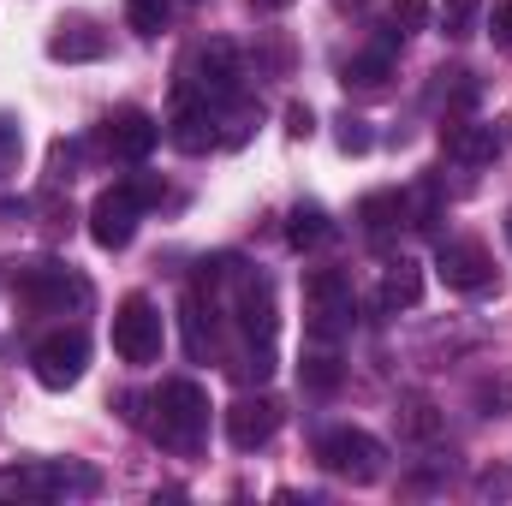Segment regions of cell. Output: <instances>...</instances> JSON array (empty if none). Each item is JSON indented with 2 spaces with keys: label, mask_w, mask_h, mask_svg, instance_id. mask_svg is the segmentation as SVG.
Listing matches in <instances>:
<instances>
[{
  "label": "cell",
  "mask_w": 512,
  "mask_h": 506,
  "mask_svg": "<svg viewBox=\"0 0 512 506\" xmlns=\"http://www.w3.org/2000/svg\"><path fill=\"white\" fill-rule=\"evenodd\" d=\"M149 405H155L149 435H155L161 447H173V453H197V441L209 435V393H203L197 381L173 376L149 393Z\"/></svg>",
  "instance_id": "6da1fadb"
},
{
  "label": "cell",
  "mask_w": 512,
  "mask_h": 506,
  "mask_svg": "<svg viewBox=\"0 0 512 506\" xmlns=\"http://www.w3.org/2000/svg\"><path fill=\"white\" fill-rule=\"evenodd\" d=\"M316 465L328 471V477H340V483H376L387 471V447L370 435V429H358V423H340V429H322L316 435Z\"/></svg>",
  "instance_id": "7a4b0ae2"
},
{
  "label": "cell",
  "mask_w": 512,
  "mask_h": 506,
  "mask_svg": "<svg viewBox=\"0 0 512 506\" xmlns=\"http://www.w3.org/2000/svg\"><path fill=\"white\" fill-rule=\"evenodd\" d=\"M161 197V185L155 179H126V185H108L96 203H90V239L102 245V251H126L131 233H137V221H143V209Z\"/></svg>",
  "instance_id": "3957f363"
},
{
  "label": "cell",
  "mask_w": 512,
  "mask_h": 506,
  "mask_svg": "<svg viewBox=\"0 0 512 506\" xmlns=\"http://www.w3.org/2000/svg\"><path fill=\"white\" fill-rule=\"evenodd\" d=\"M96 489H102V477L72 459H36V465L0 471V495H12V501H60V495H96Z\"/></svg>",
  "instance_id": "277c9868"
},
{
  "label": "cell",
  "mask_w": 512,
  "mask_h": 506,
  "mask_svg": "<svg viewBox=\"0 0 512 506\" xmlns=\"http://www.w3.org/2000/svg\"><path fill=\"white\" fill-rule=\"evenodd\" d=\"M12 292H18V304H30L42 316H66V310H84L90 304V280L72 274L66 262H24L12 274Z\"/></svg>",
  "instance_id": "5b68a950"
},
{
  "label": "cell",
  "mask_w": 512,
  "mask_h": 506,
  "mask_svg": "<svg viewBox=\"0 0 512 506\" xmlns=\"http://www.w3.org/2000/svg\"><path fill=\"white\" fill-rule=\"evenodd\" d=\"M239 84H245V72H239V48L233 42H203L179 66V96H203L215 108H227L239 96Z\"/></svg>",
  "instance_id": "8992f818"
},
{
  "label": "cell",
  "mask_w": 512,
  "mask_h": 506,
  "mask_svg": "<svg viewBox=\"0 0 512 506\" xmlns=\"http://www.w3.org/2000/svg\"><path fill=\"white\" fill-rule=\"evenodd\" d=\"M352 316H358L352 280H346L340 268H316V274L304 280V322H310V334H316V340H340V334L352 328Z\"/></svg>",
  "instance_id": "52a82bcc"
},
{
  "label": "cell",
  "mask_w": 512,
  "mask_h": 506,
  "mask_svg": "<svg viewBox=\"0 0 512 506\" xmlns=\"http://www.w3.org/2000/svg\"><path fill=\"white\" fill-rule=\"evenodd\" d=\"M161 346H167V322H161V310H155L143 292L120 298V310H114V352H120V364H155Z\"/></svg>",
  "instance_id": "ba28073f"
},
{
  "label": "cell",
  "mask_w": 512,
  "mask_h": 506,
  "mask_svg": "<svg viewBox=\"0 0 512 506\" xmlns=\"http://www.w3.org/2000/svg\"><path fill=\"white\" fill-rule=\"evenodd\" d=\"M84 364H90V340H84V328H54V334L36 340V352H30V370H36V381H42L48 393L78 387V381H84Z\"/></svg>",
  "instance_id": "9c48e42d"
},
{
  "label": "cell",
  "mask_w": 512,
  "mask_h": 506,
  "mask_svg": "<svg viewBox=\"0 0 512 506\" xmlns=\"http://www.w3.org/2000/svg\"><path fill=\"white\" fill-rule=\"evenodd\" d=\"M435 274L447 280V292L477 298V292L495 286V256H489L483 239H441V251H435Z\"/></svg>",
  "instance_id": "30bf717a"
},
{
  "label": "cell",
  "mask_w": 512,
  "mask_h": 506,
  "mask_svg": "<svg viewBox=\"0 0 512 506\" xmlns=\"http://www.w3.org/2000/svg\"><path fill=\"white\" fill-rule=\"evenodd\" d=\"M173 96H179V90H173ZM167 137H173V149H185V155L215 149V143H221V108L203 102V96H179V108H173V120H167Z\"/></svg>",
  "instance_id": "8fae6325"
},
{
  "label": "cell",
  "mask_w": 512,
  "mask_h": 506,
  "mask_svg": "<svg viewBox=\"0 0 512 506\" xmlns=\"http://www.w3.org/2000/svg\"><path fill=\"white\" fill-rule=\"evenodd\" d=\"M155 143H161V126H155V114H143V108H114V114L102 120V149H108L114 161H143Z\"/></svg>",
  "instance_id": "7c38bea8"
},
{
  "label": "cell",
  "mask_w": 512,
  "mask_h": 506,
  "mask_svg": "<svg viewBox=\"0 0 512 506\" xmlns=\"http://www.w3.org/2000/svg\"><path fill=\"white\" fill-rule=\"evenodd\" d=\"M221 423H227V441H233L239 453H256V447L274 441V429H280V405H274V399H233V405L221 411Z\"/></svg>",
  "instance_id": "4fadbf2b"
},
{
  "label": "cell",
  "mask_w": 512,
  "mask_h": 506,
  "mask_svg": "<svg viewBox=\"0 0 512 506\" xmlns=\"http://www.w3.org/2000/svg\"><path fill=\"white\" fill-rule=\"evenodd\" d=\"M441 149L453 161H465V167H483V161H495L507 149V131H501V120L495 126L489 120H447L441 126Z\"/></svg>",
  "instance_id": "5bb4252c"
},
{
  "label": "cell",
  "mask_w": 512,
  "mask_h": 506,
  "mask_svg": "<svg viewBox=\"0 0 512 506\" xmlns=\"http://www.w3.org/2000/svg\"><path fill=\"white\" fill-rule=\"evenodd\" d=\"M102 54H108V36H102L96 24H84V18H72V24H60V30L48 36V60L84 66V60H102Z\"/></svg>",
  "instance_id": "9a60e30c"
},
{
  "label": "cell",
  "mask_w": 512,
  "mask_h": 506,
  "mask_svg": "<svg viewBox=\"0 0 512 506\" xmlns=\"http://www.w3.org/2000/svg\"><path fill=\"white\" fill-rule=\"evenodd\" d=\"M358 221H364L370 239H393L399 227H411V197L405 191H370L358 203Z\"/></svg>",
  "instance_id": "2e32d148"
},
{
  "label": "cell",
  "mask_w": 512,
  "mask_h": 506,
  "mask_svg": "<svg viewBox=\"0 0 512 506\" xmlns=\"http://www.w3.org/2000/svg\"><path fill=\"white\" fill-rule=\"evenodd\" d=\"M340 78H346V90H382L387 78H393V42H382V48H364V54H352L346 66H340Z\"/></svg>",
  "instance_id": "e0dca14e"
},
{
  "label": "cell",
  "mask_w": 512,
  "mask_h": 506,
  "mask_svg": "<svg viewBox=\"0 0 512 506\" xmlns=\"http://www.w3.org/2000/svg\"><path fill=\"white\" fill-rule=\"evenodd\" d=\"M328 239H334L328 209H322V203H298L292 221H286V245H292V251H316V245H328Z\"/></svg>",
  "instance_id": "ac0fdd59"
},
{
  "label": "cell",
  "mask_w": 512,
  "mask_h": 506,
  "mask_svg": "<svg viewBox=\"0 0 512 506\" xmlns=\"http://www.w3.org/2000/svg\"><path fill=\"white\" fill-rule=\"evenodd\" d=\"M185 352L191 358H209L215 352V298L203 304V286L185 292Z\"/></svg>",
  "instance_id": "d6986e66"
},
{
  "label": "cell",
  "mask_w": 512,
  "mask_h": 506,
  "mask_svg": "<svg viewBox=\"0 0 512 506\" xmlns=\"http://www.w3.org/2000/svg\"><path fill=\"white\" fill-rule=\"evenodd\" d=\"M417 298H423V268H417L411 256L387 262V274H382V310H411Z\"/></svg>",
  "instance_id": "ffe728a7"
},
{
  "label": "cell",
  "mask_w": 512,
  "mask_h": 506,
  "mask_svg": "<svg viewBox=\"0 0 512 506\" xmlns=\"http://www.w3.org/2000/svg\"><path fill=\"white\" fill-rule=\"evenodd\" d=\"M477 18H483V0H441V36L465 42L477 36Z\"/></svg>",
  "instance_id": "44dd1931"
},
{
  "label": "cell",
  "mask_w": 512,
  "mask_h": 506,
  "mask_svg": "<svg viewBox=\"0 0 512 506\" xmlns=\"http://www.w3.org/2000/svg\"><path fill=\"white\" fill-rule=\"evenodd\" d=\"M173 18V0H126V24L137 36H161Z\"/></svg>",
  "instance_id": "7402d4cb"
},
{
  "label": "cell",
  "mask_w": 512,
  "mask_h": 506,
  "mask_svg": "<svg viewBox=\"0 0 512 506\" xmlns=\"http://www.w3.org/2000/svg\"><path fill=\"white\" fill-rule=\"evenodd\" d=\"M429 24V0H393V12H387V42H405V36H417Z\"/></svg>",
  "instance_id": "603a6c76"
},
{
  "label": "cell",
  "mask_w": 512,
  "mask_h": 506,
  "mask_svg": "<svg viewBox=\"0 0 512 506\" xmlns=\"http://www.w3.org/2000/svg\"><path fill=\"white\" fill-rule=\"evenodd\" d=\"M298 381H304L310 393H334V387H340V358H334V352H304Z\"/></svg>",
  "instance_id": "cb8c5ba5"
},
{
  "label": "cell",
  "mask_w": 512,
  "mask_h": 506,
  "mask_svg": "<svg viewBox=\"0 0 512 506\" xmlns=\"http://www.w3.org/2000/svg\"><path fill=\"white\" fill-rule=\"evenodd\" d=\"M399 423H405V435H411V441H435V435H441V411H435L429 399H411Z\"/></svg>",
  "instance_id": "d4e9b609"
},
{
  "label": "cell",
  "mask_w": 512,
  "mask_h": 506,
  "mask_svg": "<svg viewBox=\"0 0 512 506\" xmlns=\"http://www.w3.org/2000/svg\"><path fill=\"white\" fill-rule=\"evenodd\" d=\"M370 143H376V137H370L364 120H352V114L340 120V149H346V155H370Z\"/></svg>",
  "instance_id": "484cf974"
},
{
  "label": "cell",
  "mask_w": 512,
  "mask_h": 506,
  "mask_svg": "<svg viewBox=\"0 0 512 506\" xmlns=\"http://www.w3.org/2000/svg\"><path fill=\"white\" fill-rule=\"evenodd\" d=\"M18 155H24V137L12 120H0V173H18Z\"/></svg>",
  "instance_id": "4316f807"
},
{
  "label": "cell",
  "mask_w": 512,
  "mask_h": 506,
  "mask_svg": "<svg viewBox=\"0 0 512 506\" xmlns=\"http://www.w3.org/2000/svg\"><path fill=\"white\" fill-rule=\"evenodd\" d=\"M489 30H495V48H507V54H512V0H501V6H495Z\"/></svg>",
  "instance_id": "83f0119b"
},
{
  "label": "cell",
  "mask_w": 512,
  "mask_h": 506,
  "mask_svg": "<svg viewBox=\"0 0 512 506\" xmlns=\"http://www.w3.org/2000/svg\"><path fill=\"white\" fill-rule=\"evenodd\" d=\"M48 161H54V179H72V167H78V143H66V137H60Z\"/></svg>",
  "instance_id": "f1b7e54d"
},
{
  "label": "cell",
  "mask_w": 512,
  "mask_h": 506,
  "mask_svg": "<svg viewBox=\"0 0 512 506\" xmlns=\"http://www.w3.org/2000/svg\"><path fill=\"white\" fill-rule=\"evenodd\" d=\"M286 131H292V137H310V131H316V114H310L304 102H292V108H286Z\"/></svg>",
  "instance_id": "f546056e"
},
{
  "label": "cell",
  "mask_w": 512,
  "mask_h": 506,
  "mask_svg": "<svg viewBox=\"0 0 512 506\" xmlns=\"http://www.w3.org/2000/svg\"><path fill=\"white\" fill-rule=\"evenodd\" d=\"M477 495H512V477L507 471H483L477 477Z\"/></svg>",
  "instance_id": "4dcf8cb0"
},
{
  "label": "cell",
  "mask_w": 512,
  "mask_h": 506,
  "mask_svg": "<svg viewBox=\"0 0 512 506\" xmlns=\"http://www.w3.org/2000/svg\"><path fill=\"white\" fill-rule=\"evenodd\" d=\"M477 405H512V387H507V381H501V387H489V381H483V387H477Z\"/></svg>",
  "instance_id": "1f68e13d"
},
{
  "label": "cell",
  "mask_w": 512,
  "mask_h": 506,
  "mask_svg": "<svg viewBox=\"0 0 512 506\" xmlns=\"http://www.w3.org/2000/svg\"><path fill=\"white\" fill-rule=\"evenodd\" d=\"M30 215V203H0V221H24Z\"/></svg>",
  "instance_id": "d6a6232c"
},
{
  "label": "cell",
  "mask_w": 512,
  "mask_h": 506,
  "mask_svg": "<svg viewBox=\"0 0 512 506\" xmlns=\"http://www.w3.org/2000/svg\"><path fill=\"white\" fill-rule=\"evenodd\" d=\"M256 12H286V6H292V0H251Z\"/></svg>",
  "instance_id": "836d02e7"
}]
</instances>
